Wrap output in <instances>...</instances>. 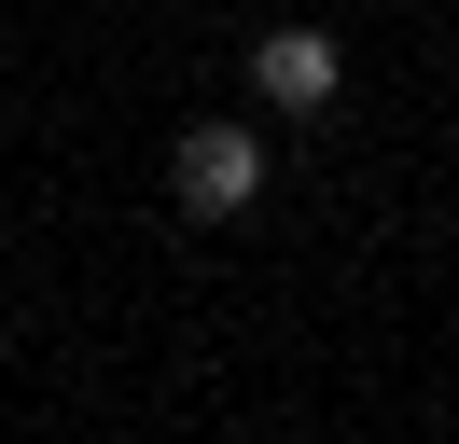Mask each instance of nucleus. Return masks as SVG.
Returning a JSON list of instances; mask_svg holds the SVG:
<instances>
[{"mask_svg":"<svg viewBox=\"0 0 459 444\" xmlns=\"http://www.w3.org/2000/svg\"><path fill=\"white\" fill-rule=\"evenodd\" d=\"M168 194H181V222H237L264 194V125H181L168 139Z\"/></svg>","mask_w":459,"mask_h":444,"instance_id":"1","label":"nucleus"},{"mask_svg":"<svg viewBox=\"0 0 459 444\" xmlns=\"http://www.w3.org/2000/svg\"><path fill=\"white\" fill-rule=\"evenodd\" d=\"M334 83H348V42H334V28L279 14V28L251 42V98H264V111H334Z\"/></svg>","mask_w":459,"mask_h":444,"instance_id":"2","label":"nucleus"}]
</instances>
